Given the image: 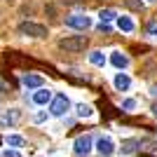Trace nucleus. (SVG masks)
Returning <instances> with one entry per match:
<instances>
[{
    "instance_id": "nucleus-22",
    "label": "nucleus",
    "mask_w": 157,
    "mask_h": 157,
    "mask_svg": "<svg viewBox=\"0 0 157 157\" xmlns=\"http://www.w3.org/2000/svg\"><path fill=\"white\" fill-rule=\"evenodd\" d=\"M2 157H21V155L17 150H5V152H2Z\"/></svg>"
},
{
    "instance_id": "nucleus-25",
    "label": "nucleus",
    "mask_w": 157,
    "mask_h": 157,
    "mask_svg": "<svg viewBox=\"0 0 157 157\" xmlns=\"http://www.w3.org/2000/svg\"><path fill=\"white\" fill-rule=\"evenodd\" d=\"M152 115H155V117H157V103L152 105Z\"/></svg>"
},
{
    "instance_id": "nucleus-21",
    "label": "nucleus",
    "mask_w": 157,
    "mask_h": 157,
    "mask_svg": "<svg viewBox=\"0 0 157 157\" xmlns=\"http://www.w3.org/2000/svg\"><path fill=\"white\" fill-rule=\"evenodd\" d=\"M10 92V85H7L5 80H0V94H7Z\"/></svg>"
},
{
    "instance_id": "nucleus-13",
    "label": "nucleus",
    "mask_w": 157,
    "mask_h": 157,
    "mask_svg": "<svg viewBox=\"0 0 157 157\" xmlns=\"http://www.w3.org/2000/svg\"><path fill=\"white\" fill-rule=\"evenodd\" d=\"M24 143H26V141H24V136H19V134H10V136H7V145H12V148H21Z\"/></svg>"
},
{
    "instance_id": "nucleus-12",
    "label": "nucleus",
    "mask_w": 157,
    "mask_h": 157,
    "mask_svg": "<svg viewBox=\"0 0 157 157\" xmlns=\"http://www.w3.org/2000/svg\"><path fill=\"white\" fill-rule=\"evenodd\" d=\"M117 28L124 33H131L134 31V21L129 19V17H117Z\"/></svg>"
},
{
    "instance_id": "nucleus-1",
    "label": "nucleus",
    "mask_w": 157,
    "mask_h": 157,
    "mask_svg": "<svg viewBox=\"0 0 157 157\" xmlns=\"http://www.w3.org/2000/svg\"><path fill=\"white\" fill-rule=\"evenodd\" d=\"M87 45H89L87 35H68V38H61L59 40V47H61V49H66V52H82Z\"/></svg>"
},
{
    "instance_id": "nucleus-23",
    "label": "nucleus",
    "mask_w": 157,
    "mask_h": 157,
    "mask_svg": "<svg viewBox=\"0 0 157 157\" xmlns=\"http://www.w3.org/2000/svg\"><path fill=\"white\" fill-rule=\"evenodd\" d=\"M98 31H105V33H108V31H110V26H108V24H103V21H101V24H98Z\"/></svg>"
},
{
    "instance_id": "nucleus-11",
    "label": "nucleus",
    "mask_w": 157,
    "mask_h": 157,
    "mask_svg": "<svg viewBox=\"0 0 157 157\" xmlns=\"http://www.w3.org/2000/svg\"><path fill=\"white\" fill-rule=\"evenodd\" d=\"M110 61H113V66H115V68H120V71H124L127 66H129V56H127V54H122V52H113V54H110Z\"/></svg>"
},
{
    "instance_id": "nucleus-2",
    "label": "nucleus",
    "mask_w": 157,
    "mask_h": 157,
    "mask_svg": "<svg viewBox=\"0 0 157 157\" xmlns=\"http://www.w3.org/2000/svg\"><path fill=\"white\" fill-rule=\"evenodd\" d=\"M19 33L21 35H31V38H47V28L42 24H35V21H21Z\"/></svg>"
},
{
    "instance_id": "nucleus-5",
    "label": "nucleus",
    "mask_w": 157,
    "mask_h": 157,
    "mask_svg": "<svg viewBox=\"0 0 157 157\" xmlns=\"http://www.w3.org/2000/svg\"><path fill=\"white\" fill-rule=\"evenodd\" d=\"M75 155H89V150H92V136L89 134H85V136H80L78 141H75Z\"/></svg>"
},
{
    "instance_id": "nucleus-14",
    "label": "nucleus",
    "mask_w": 157,
    "mask_h": 157,
    "mask_svg": "<svg viewBox=\"0 0 157 157\" xmlns=\"http://www.w3.org/2000/svg\"><path fill=\"white\" fill-rule=\"evenodd\" d=\"M115 17H117V14H115V10H101V12H98V19L103 21V24H110Z\"/></svg>"
},
{
    "instance_id": "nucleus-17",
    "label": "nucleus",
    "mask_w": 157,
    "mask_h": 157,
    "mask_svg": "<svg viewBox=\"0 0 157 157\" xmlns=\"http://www.w3.org/2000/svg\"><path fill=\"white\" fill-rule=\"evenodd\" d=\"M92 105H87V103H78V115L80 117H92Z\"/></svg>"
},
{
    "instance_id": "nucleus-9",
    "label": "nucleus",
    "mask_w": 157,
    "mask_h": 157,
    "mask_svg": "<svg viewBox=\"0 0 157 157\" xmlns=\"http://www.w3.org/2000/svg\"><path fill=\"white\" fill-rule=\"evenodd\" d=\"M21 82L28 87V89H38V87L45 85V80L40 78V75H35V73H26L24 78H21Z\"/></svg>"
},
{
    "instance_id": "nucleus-8",
    "label": "nucleus",
    "mask_w": 157,
    "mask_h": 157,
    "mask_svg": "<svg viewBox=\"0 0 157 157\" xmlns=\"http://www.w3.org/2000/svg\"><path fill=\"white\" fill-rule=\"evenodd\" d=\"M96 150L101 152V157H110L113 152H115V145H113V141L110 138H98V143H96Z\"/></svg>"
},
{
    "instance_id": "nucleus-26",
    "label": "nucleus",
    "mask_w": 157,
    "mask_h": 157,
    "mask_svg": "<svg viewBox=\"0 0 157 157\" xmlns=\"http://www.w3.org/2000/svg\"><path fill=\"white\" fill-rule=\"evenodd\" d=\"M148 2H157V0H148Z\"/></svg>"
},
{
    "instance_id": "nucleus-10",
    "label": "nucleus",
    "mask_w": 157,
    "mask_h": 157,
    "mask_svg": "<svg viewBox=\"0 0 157 157\" xmlns=\"http://www.w3.org/2000/svg\"><path fill=\"white\" fill-rule=\"evenodd\" d=\"M113 85H115L117 92H127V89L131 87V80H129V75H124V73H117L115 80H113Z\"/></svg>"
},
{
    "instance_id": "nucleus-18",
    "label": "nucleus",
    "mask_w": 157,
    "mask_h": 157,
    "mask_svg": "<svg viewBox=\"0 0 157 157\" xmlns=\"http://www.w3.org/2000/svg\"><path fill=\"white\" fill-rule=\"evenodd\" d=\"M124 5L127 7H131V10H136V12H141V10H143V0H124Z\"/></svg>"
},
{
    "instance_id": "nucleus-19",
    "label": "nucleus",
    "mask_w": 157,
    "mask_h": 157,
    "mask_svg": "<svg viewBox=\"0 0 157 157\" xmlns=\"http://www.w3.org/2000/svg\"><path fill=\"white\" fill-rule=\"evenodd\" d=\"M148 33H150V35H157V19L148 21Z\"/></svg>"
},
{
    "instance_id": "nucleus-6",
    "label": "nucleus",
    "mask_w": 157,
    "mask_h": 157,
    "mask_svg": "<svg viewBox=\"0 0 157 157\" xmlns=\"http://www.w3.org/2000/svg\"><path fill=\"white\" fill-rule=\"evenodd\" d=\"M19 120H21V113L19 110H0V127L17 124Z\"/></svg>"
},
{
    "instance_id": "nucleus-4",
    "label": "nucleus",
    "mask_w": 157,
    "mask_h": 157,
    "mask_svg": "<svg viewBox=\"0 0 157 157\" xmlns=\"http://www.w3.org/2000/svg\"><path fill=\"white\" fill-rule=\"evenodd\" d=\"M66 26L80 28V31H87V28L92 26V19H89L87 14H68V17H66Z\"/></svg>"
},
{
    "instance_id": "nucleus-3",
    "label": "nucleus",
    "mask_w": 157,
    "mask_h": 157,
    "mask_svg": "<svg viewBox=\"0 0 157 157\" xmlns=\"http://www.w3.org/2000/svg\"><path fill=\"white\" fill-rule=\"evenodd\" d=\"M68 108H71V101H68L66 94H56V96H52V105H49V113H52V115L61 117V115L68 113Z\"/></svg>"
},
{
    "instance_id": "nucleus-15",
    "label": "nucleus",
    "mask_w": 157,
    "mask_h": 157,
    "mask_svg": "<svg viewBox=\"0 0 157 157\" xmlns=\"http://www.w3.org/2000/svg\"><path fill=\"white\" fill-rule=\"evenodd\" d=\"M89 61H92L94 66H105V56H103V52H98V49L89 54Z\"/></svg>"
},
{
    "instance_id": "nucleus-7",
    "label": "nucleus",
    "mask_w": 157,
    "mask_h": 157,
    "mask_svg": "<svg viewBox=\"0 0 157 157\" xmlns=\"http://www.w3.org/2000/svg\"><path fill=\"white\" fill-rule=\"evenodd\" d=\"M49 101H52V92L45 89V87H38V92L33 94V103L35 105H47Z\"/></svg>"
},
{
    "instance_id": "nucleus-20",
    "label": "nucleus",
    "mask_w": 157,
    "mask_h": 157,
    "mask_svg": "<svg viewBox=\"0 0 157 157\" xmlns=\"http://www.w3.org/2000/svg\"><path fill=\"white\" fill-rule=\"evenodd\" d=\"M122 108H124V110H134V108H136V101H134V98H127L124 103H122Z\"/></svg>"
},
{
    "instance_id": "nucleus-24",
    "label": "nucleus",
    "mask_w": 157,
    "mask_h": 157,
    "mask_svg": "<svg viewBox=\"0 0 157 157\" xmlns=\"http://www.w3.org/2000/svg\"><path fill=\"white\" fill-rule=\"evenodd\" d=\"M45 117H47L45 113H38V115H35V122H42V120H45Z\"/></svg>"
},
{
    "instance_id": "nucleus-16",
    "label": "nucleus",
    "mask_w": 157,
    "mask_h": 157,
    "mask_svg": "<svg viewBox=\"0 0 157 157\" xmlns=\"http://www.w3.org/2000/svg\"><path fill=\"white\" fill-rule=\"evenodd\" d=\"M136 148H138V141H134V138L122 143V152H124V155H131V152H136Z\"/></svg>"
}]
</instances>
